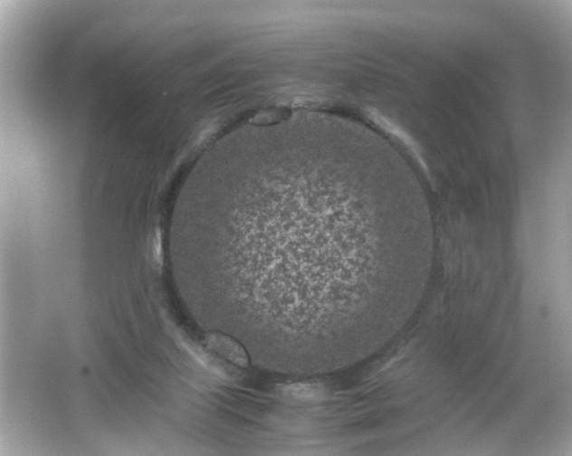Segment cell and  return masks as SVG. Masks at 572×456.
Listing matches in <instances>:
<instances>
[{"mask_svg": "<svg viewBox=\"0 0 572 456\" xmlns=\"http://www.w3.org/2000/svg\"><path fill=\"white\" fill-rule=\"evenodd\" d=\"M207 156L205 199L175 230L209 252L221 322L346 361L372 330L410 315L434 223L386 142L344 119L298 114L245 126Z\"/></svg>", "mask_w": 572, "mask_h": 456, "instance_id": "6da1fadb", "label": "cell"}]
</instances>
